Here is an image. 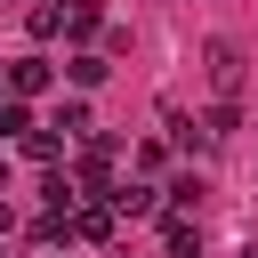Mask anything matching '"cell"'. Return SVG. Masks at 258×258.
Segmentation results:
<instances>
[{
    "label": "cell",
    "mask_w": 258,
    "mask_h": 258,
    "mask_svg": "<svg viewBox=\"0 0 258 258\" xmlns=\"http://www.w3.org/2000/svg\"><path fill=\"white\" fill-rule=\"evenodd\" d=\"M64 177H73L81 194H113V137H105V129H97V137H81V161H73Z\"/></svg>",
    "instance_id": "cell-1"
},
{
    "label": "cell",
    "mask_w": 258,
    "mask_h": 258,
    "mask_svg": "<svg viewBox=\"0 0 258 258\" xmlns=\"http://www.w3.org/2000/svg\"><path fill=\"white\" fill-rule=\"evenodd\" d=\"M202 73H210L218 97H234V89H242V48H234V40H202Z\"/></svg>",
    "instance_id": "cell-2"
},
{
    "label": "cell",
    "mask_w": 258,
    "mask_h": 258,
    "mask_svg": "<svg viewBox=\"0 0 258 258\" xmlns=\"http://www.w3.org/2000/svg\"><path fill=\"white\" fill-rule=\"evenodd\" d=\"M48 81H56V64H48V56H16V64H8V81H0V89H8V97H40V89H48Z\"/></svg>",
    "instance_id": "cell-3"
},
{
    "label": "cell",
    "mask_w": 258,
    "mask_h": 258,
    "mask_svg": "<svg viewBox=\"0 0 258 258\" xmlns=\"http://www.w3.org/2000/svg\"><path fill=\"white\" fill-rule=\"evenodd\" d=\"M161 250H169V258H202V234H194V218H185V210H169V218H161Z\"/></svg>",
    "instance_id": "cell-4"
},
{
    "label": "cell",
    "mask_w": 258,
    "mask_h": 258,
    "mask_svg": "<svg viewBox=\"0 0 258 258\" xmlns=\"http://www.w3.org/2000/svg\"><path fill=\"white\" fill-rule=\"evenodd\" d=\"M16 145H24V153H32V161H48V169H56V161H64V129H56V121H48V129H40V121H32V129H24V137H16Z\"/></svg>",
    "instance_id": "cell-5"
},
{
    "label": "cell",
    "mask_w": 258,
    "mask_h": 258,
    "mask_svg": "<svg viewBox=\"0 0 258 258\" xmlns=\"http://www.w3.org/2000/svg\"><path fill=\"white\" fill-rule=\"evenodd\" d=\"M105 202H113V218H153V210H161V194H153V185H113Z\"/></svg>",
    "instance_id": "cell-6"
},
{
    "label": "cell",
    "mask_w": 258,
    "mask_h": 258,
    "mask_svg": "<svg viewBox=\"0 0 258 258\" xmlns=\"http://www.w3.org/2000/svg\"><path fill=\"white\" fill-rule=\"evenodd\" d=\"M105 24V0H64V40H89Z\"/></svg>",
    "instance_id": "cell-7"
},
{
    "label": "cell",
    "mask_w": 258,
    "mask_h": 258,
    "mask_svg": "<svg viewBox=\"0 0 258 258\" xmlns=\"http://www.w3.org/2000/svg\"><path fill=\"white\" fill-rule=\"evenodd\" d=\"M64 81H73V89H97V81H105V56H97V48H81V56L64 64Z\"/></svg>",
    "instance_id": "cell-8"
},
{
    "label": "cell",
    "mask_w": 258,
    "mask_h": 258,
    "mask_svg": "<svg viewBox=\"0 0 258 258\" xmlns=\"http://www.w3.org/2000/svg\"><path fill=\"white\" fill-rule=\"evenodd\" d=\"M56 129H64L73 145H81V137H97V121H89V105H81V97H73V105H56Z\"/></svg>",
    "instance_id": "cell-9"
},
{
    "label": "cell",
    "mask_w": 258,
    "mask_h": 258,
    "mask_svg": "<svg viewBox=\"0 0 258 258\" xmlns=\"http://www.w3.org/2000/svg\"><path fill=\"white\" fill-rule=\"evenodd\" d=\"M202 194H210V185H202L194 169H185V177H169V210H202Z\"/></svg>",
    "instance_id": "cell-10"
},
{
    "label": "cell",
    "mask_w": 258,
    "mask_h": 258,
    "mask_svg": "<svg viewBox=\"0 0 258 258\" xmlns=\"http://www.w3.org/2000/svg\"><path fill=\"white\" fill-rule=\"evenodd\" d=\"M56 32H64V0H40L32 8V40H56Z\"/></svg>",
    "instance_id": "cell-11"
},
{
    "label": "cell",
    "mask_w": 258,
    "mask_h": 258,
    "mask_svg": "<svg viewBox=\"0 0 258 258\" xmlns=\"http://www.w3.org/2000/svg\"><path fill=\"white\" fill-rule=\"evenodd\" d=\"M32 129V113H24V97H0V137H24Z\"/></svg>",
    "instance_id": "cell-12"
},
{
    "label": "cell",
    "mask_w": 258,
    "mask_h": 258,
    "mask_svg": "<svg viewBox=\"0 0 258 258\" xmlns=\"http://www.w3.org/2000/svg\"><path fill=\"white\" fill-rule=\"evenodd\" d=\"M8 234H16V210H8V202H0V242H8Z\"/></svg>",
    "instance_id": "cell-13"
},
{
    "label": "cell",
    "mask_w": 258,
    "mask_h": 258,
    "mask_svg": "<svg viewBox=\"0 0 258 258\" xmlns=\"http://www.w3.org/2000/svg\"><path fill=\"white\" fill-rule=\"evenodd\" d=\"M242 258H258V250H242Z\"/></svg>",
    "instance_id": "cell-14"
},
{
    "label": "cell",
    "mask_w": 258,
    "mask_h": 258,
    "mask_svg": "<svg viewBox=\"0 0 258 258\" xmlns=\"http://www.w3.org/2000/svg\"><path fill=\"white\" fill-rule=\"evenodd\" d=\"M0 97H8V89H0Z\"/></svg>",
    "instance_id": "cell-15"
}]
</instances>
